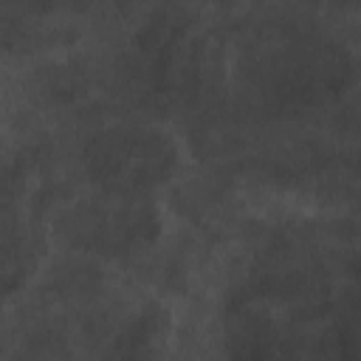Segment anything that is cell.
I'll use <instances>...</instances> for the list:
<instances>
[{"mask_svg":"<svg viewBox=\"0 0 361 361\" xmlns=\"http://www.w3.org/2000/svg\"><path fill=\"white\" fill-rule=\"evenodd\" d=\"M56 231L79 251L99 257H130L158 240L161 212L152 195H118L96 189L59 214Z\"/></svg>","mask_w":361,"mask_h":361,"instance_id":"obj_2","label":"cell"},{"mask_svg":"<svg viewBox=\"0 0 361 361\" xmlns=\"http://www.w3.org/2000/svg\"><path fill=\"white\" fill-rule=\"evenodd\" d=\"M110 361H180L175 313L164 302H144L116 333Z\"/></svg>","mask_w":361,"mask_h":361,"instance_id":"obj_3","label":"cell"},{"mask_svg":"<svg viewBox=\"0 0 361 361\" xmlns=\"http://www.w3.org/2000/svg\"><path fill=\"white\" fill-rule=\"evenodd\" d=\"M45 257V231L37 214L6 209L0 220V296L23 288Z\"/></svg>","mask_w":361,"mask_h":361,"instance_id":"obj_4","label":"cell"},{"mask_svg":"<svg viewBox=\"0 0 361 361\" xmlns=\"http://www.w3.org/2000/svg\"><path fill=\"white\" fill-rule=\"evenodd\" d=\"M96 189L118 195H152L180 166V147L172 133L147 121H121L90 135L82 152Z\"/></svg>","mask_w":361,"mask_h":361,"instance_id":"obj_1","label":"cell"}]
</instances>
